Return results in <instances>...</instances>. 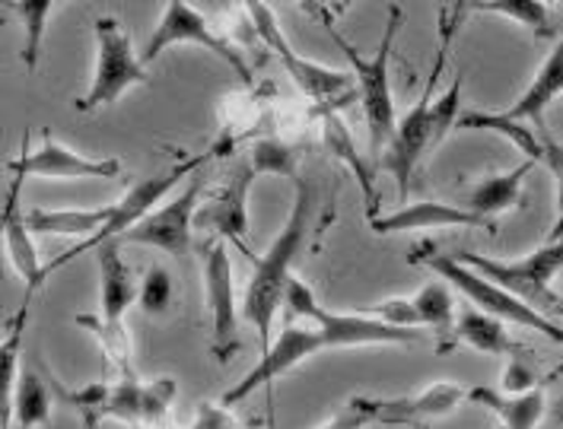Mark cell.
Returning a JSON list of instances; mask_svg holds the SVG:
<instances>
[{
  "instance_id": "cell-1",
  "label": "cell",
  "mask_w": 563,
  "mask_h": 429,
  "mask_svg": "<svg viewBox=\"0 0 563 429\" xmlns=\"http://www.w3.org/2000/svg\"><path fill=\"white\" fill-rule=\"evenodd\" d=\"M427 340L423 331L417 328H395L373 315L363 312H328L325 306L312 315V328L287 325L277 338L271 340L258 366L249 369L236 385L223 395L220 407H236L245 398H252L258 388L274 385L280 375L294 372L299 363L322 350H354V347H415Z\"/></svg>"
},
{
  "instance_id": "cell-2",
  "label": "cell",
  "mask_w": 563,
  "mask_h": 429,
  "mask_svg": "<svg viewBox=\"0 0 563 429\" xmlns=\"http://www.w3.org/2000/svg\"><path fill=\"white\" fill-rule=\"evenodd\" d=\"M294 184H297L294 211L287 216L284 229L277 233V239L271 242V248L255 261V271H252V280L242 296V318L258 331L262 353L271 347L277 308L284 306V290L294 276V261L309 239L312 214H316V184L309 179H299V176L294 179Z\"/></svg>"
},
{
  "instance_id": "cell-3",
  "label": "cell",
  "mask_w": 563,
  "mask_h": 429,
  "mask_svg": "<svg viewBox=\"0 0 563 429\" xmlns=\"http://www.w3.org/2000/svg\"><path fill=\"white\" fill-rule=\"evenodd\" d=\"M462 10H465V7L455 3V7H445L443 13H440V35H443V38H440L437 64H433V70H430V77H427V83H423L420 99L408 109V115L398 118V124H395V134H391V140H388L386 154H383L379 166H376V169H386L388 176L398 182V197H401V204H408V191H411V182H415L417 162L427 154H433V150H430V105H433L437 83H440V77H443L445 58H449V45H452V35H455V23L465 16Z\"/></svg>"
},
{
  "instance_id": "cell-4",
  "label": "cell",
  "mask_w": 563,
  "mask_h": 429,
  "mask_svg": "<svg viewBox=\"0 0 563 429\" xmlns=\"http://www.w3.org/2000/svg\"><path fill=\"white\" fill-rule=\"evenodd\" d=\"M405 13L401 7H388V23H386V38L379 45V52L373 58H363L354 45L328 23L331 38L341 45V52L347 55V61L354 67V83H360V105H363V118H366V134H369V169L379 166V159L386 154L388 140L395 134V99H391V80H388V61H391V52H395V35L401 26Z\"/></svg>"
},
{
  "instance_id": "cell-5",
  "label": "cell",
  "mask_w": 563,
  "mask_h": 429,
  "mask_svg": "<svg viewBox=\"0 0 563 429\" xmlns=\"http://www.w3.org/2000/svg\"><path fill=\"white\" fill-rule=\"evenodd\" d=\"M417 264H423L427 271L443 280L445 286H452L455 293H462L472 308L497 318V321H509V325H519V328H529L541 338L554 340L563 347V325L551 321L548 315H541L538 308L526 306L522 300H516L512 293H506L504 286H497L494 280L481 276L475 268L462 264L459 258H449V255H440L433 246H427L420 255H415Z\"/></svg>"
},
{
  "instance_id": "cell-6",
  "label": "cell",
  "mask_w": 563,
  "mask_h": 429,
  "mask_svg": "<svg viewBox=\"0 0 563 429\" xmlns=\"http://www.w3.org/2000/svg\"><path fill=\"white\" fill-rule=\"evenodd\" d=\"M92 30H96L92 83L87 95L77 99V112H99L106 105H115L128 90L150 83L147 64L134 52L131 35L115 16H96Z\"/></svg>"
},
{
  "instance_id": "cell-7",
  "label": "cell",
  "mask_w": 563,
  "mask_h": 429,
  "mask_svg": "<svg viewBox=\"0 0 563 429\" xmlns=\"http://www.w3.org/2000/svg\"><path fill=\"white\" fill-rule=\"evenodd\" d=\"M208 159L210 156H195V159H188V162H176V166H169L166 172H159V176H153V179H144V182L134 184V188H128V194L112 204V216H109V223H106V226L89 239V242H80V246L67 248L64 255L52 258L48 264H42V283L55 274V271H60L64 264L77 261L80 255L109 246V242H121L128 229H134V226H137V223H141L153 207H159V204L166 201V194H169L173 188H178V184H185V179H191V176L208 162Z\"/></svg>"
},
{
  "instance_id": "cell-8",
  "label": "cell",
  "mask_w": 563,
  "mask_h": 429,
  "mask_svg": "<svg viewBox=\"0 0 563 429\" xmlns=\"http://www.w3.org/2000/svg\"><path fill=\"white\" fill-rule=\"evenodd\" d=\"M455 258L462 264L475 268L481 276L494 280L497 286H504L506 293H512L526 306L538 308L548 318H551V312H554L558 300H561L551 290V283H554V276L563 274V242H544L541 248H534V251L516 258V261H497V258L475 255V251H462Z\"/></svg>"
},
{
  "instance_id": "cell-9",
  "label": "cell",
  "mask_w": 563,
  "mask_h": 429,
  "mask_svg": "<svg viewBox=\"0 0 563 429\" xmlns=\"http://www.w3.org/2000/svg\"><path fill=\"white\" fill-rule=\"evenodd\" d=\"M173 45H198V48H208L210 55H217L220 61L236 74V80L242 87H252L255 83L252 61H245V55L239 52L227 35L210 30L208 20L191 3H185V0H169L163 7V20L156 23V30L150 35L147 48H144L141 58H144V64L156 61Z\"/></svg>"
},
{
  "instance_id": "cell-10",
  "label": "cell",
  "mask_w": 563,
  "mask_h": 429,
  "mask_svg": "<svg viewBox=\"0 0 563 429\" xmlns=\"http://www.w3.org/2000/svg\"><path fill=\"white\" fill-rule=\"evenodd\" d=\"M245 10H249V20H252L255 35L262 38V45H265L267 52L284 64V70L294 77V83H297L302 95H309L312 102H331L334 95H341V92H347L354 87V74L334 70V67H322V64L316 61H306L297 48L287 42V35H284L277 16H274V10L267 3L249 0Z\"/></svg>"
},
{
  "instance_id": "cell-11",
  "label": "cell",
  "mask_w": 563,
  "mask_h": 429,
  "mask_svg": "<svg viewBox=\"0 0 563 429\" xmlns=\"http://www.w3.org/2000/svg\"><path fill=\"white\" fill-rule=\"evenodd\" d=\"M201 194H205V179L198 169L191 179H185L178 194L163 201L159 207H153L134 229H128L119 246L159 248L173 258H185L191 251V233H195L198 207H201Z\"/></svg>"
},
{
  "instance_id": "cell-12",
  "label": "cell",
  "mask_w": 563,
  "mask_h": 429,
  "mask_svg": "<svg viewBox=\"0 0 563 429\" xmlns=\"http://www.w3.org/2000/svg\"><path fill=\"white\" fill-rule=\"evenodd\" d=\"M205 268V300L210 312V353L217 363H230L239 353L236 274L223 239H210L201 251Z\"/></svg>"
},
{
  "instance_id": "cell-13",
  "label": "cell",
  "mask_w": 563,
  "mask_h": 429,
  "mask_svg": "<svg viewBox=\"0 0 563 429\" xmlns=\"http://www.w3.org/2000/svg\"><path fill=\"white\" fill-rule=\"evenodd\" d=\"M121 159L109 156V159H92V156L77 154L70 147H64L60 140H55L48 131L42 134L38 147L30 150L23 147V154L16 156L13 162H7L10 176L20 179H119L121 176Z\"/></svg>"
},
{
  "instance_id": "cell-14",
  "label": "cell",
  "mask_w": 563,
  "mask_h": 429,
  "mask_svg": "<svg viewBox=\"0 0 563 429\" xmlns=\"http://www.w3.org/2000/svg\"><path fill=\"white\" fill-rule=\"evenodd\" d=\"M373 233L379 236H395V233H417V229H449V226H468V229H487L497 233V223L487 216H477L459 204H443V201H415L401 204L391 214L369 216Z\"/></svg>"
},
{
  "instance_id": "cell-15",
  "label": "cell",
  "mask_w": 563,
  "mask_h": 429,
  "mask_svg": "<svg viewBox=\"0 0 563 429\" xmlns=\"http://www.w3.org/2000/svg\"><path fill=\"white\" fill-rule=\"evenodd\" d=\"M26 179L13 176L7 184V197L0 207V248L7 255V264L20 274L26 283V290H38L42 286V261L32 242L30 223H26V211L20 207V191H23Z\"/></svg>"
},
{
  "instance_id": "cell-16",
  "label": "cell",
  "mask_w": 563,
  "mask_h": 429,
  "mask_svg": "<svg viewBox=\"0 0 563 429\" xmlns=\"http://www.w3.org/2000/svg\"><path fill=\"white\" fill-rule=\"evenodd\" d=\"M462 400H468V388L459 382H437L417 395L405 398H379L376 427H430L433 420L449 417Z\"/></svg>"
},
{
  "instance_id": "cell-17",
  "label": "cell",
  "mask_w": 563,
  "mask_h": 429,
  "mask_svg": "<svg viewBox=\"0 0 563 429\" xmlns=\"http://www.w3.org/2000/svg\"><path fill=\"white\" fill-rule=\"evenodd\" d=\"M258 179L255 162L245 156L239 159V166L233 169V176L227 179L223 191L217 194V201L210 204L208 211H198V219L208 229L213 239H242L245 226H249V188Z\"/></svg>"
},
{
  "instance_id": "cell-18",
  "label": "cell",
  "mask_w": 563,
  "mask_h": 429,
  "mask_svg": "<svg viewBox=\"0 0 563 429\" xmlns=\"http://www.w3.org/2000/svg\"><path fill=\"white\" fill-rule=\"evenodd\" d=\"M563 95V32L561 38L554 42L551 55L544 58L541 70L534 74V80L529 83V90L522 92L509 109H504V115L509 122L526 124L538 122L544 124V112L551 109V102H558Z\"/></svg>"
},
{
  "instance_id": "cell-19",
  "label": "cell",
  "mask_w": 563,
  "mask_h": 429,
  "mask_svg": "<svg viewBox=\"0 0 563 429\" xmlns=\"http://www.w3.org/2000/svg\"><path fill=\"white\" fill-rule=\"evenodd\" d=\"M99 258V315L102 318H124V312L137 303L134 271L124 264L119 242L96 248Z\"/></svg>"
},
{
  "instance_id": "cell-20",
  "label": "cell",
  "mask_w": 563,
  "mask_h": 429,
  "mask_svg": "<svg viewBox=\"0 0 563 429\" xmlns=\"http://www.w3.org/2000/svg\"><path fill=\"white\" fill-rule=\"evenodd\" d=\"M468 400L490 410L500 420V429H538V424L544 420V410H548V398L541 388L522 392V395H506V392L487 388V385H475V388H468Z\"/></svg>"
},
{
  "instance_id": "cell-21",
  "label": "cell",
  "mask_w": 563,
  "mask_h": 429,
  "mask_svg": "<svg viewBox=\"0 0 563 429\" xmlns=\"http://www.w3.org/2000/svg\"><path fill=\"white\" fill-rule=\"evenodd\" d=\"M534 166H538V162H532V159H522V162H519L516 169H509V172H497V176L477 179V182L468 188L462 207L477 216H487V219H494L497 214L516 207L519 197H522V184H526V179H529V172H532Z\"/></svg>"
},
{
  "instance_id": "cell-22",
  "label": "cell",
  "mask_w": 563,
  "mask_h": 429,
  "mask_svg": "<svg viewBox=\"0 0 563 429\" xmlns=\"http://www.w3.org/2000/svg\"><path fill=\"white\" fill-rule=\"evenodd\" d=\"M112 216V204L106 207H92V211H80V207H67V211H42L35 207L26 214L32 236H64V239H92Z\"/></svg>"
},
{
  "instance_id": "cell-23",
  "label": "cell",
  "mask_w": 563,
  "mask_h": 429,
  "mask_svg": "<svg viewBox=\"0 0 563 429\" xmlns=\"http://www.w3.org/2000/svg\"><path fill=\"white\" fill-rule=\"evenodd\" d=\"M26 321H30V296L16 308L7 338L0 340V429L10 427V417H13V392H16V379L23 369L20 353H23V340H26Z\"/></svg>"
},
{
  "instance_id": "cell-24",
  "label": "cell",
  "mask_w": 563,
  "mask_h": 429,
  "mask_svg": "<svg viewBox=\"0 0 563 429\" xmlns=\"http://www.w3.org/2000/svg\"><path fill=\"white\" fill-rule=\"evenodd\" d=\"M455 340L472 347L477 353H487V357H506V353H519L522 347L509 338L504 321L477 312V308H465L459 318H455Z\"/></svg>"
},
{
  "instance_id": "cell-25",
  "label": "cell",
  "mask_w": 563,
  "mask_h": 429,
  "mask_svg": "<svg viewBox=\"0 0 563 429\" xmlns=\"http://www.w3.org/2000/svg\"><path fill=\"white\" fill-rule=\"evenodd\" d=\"M52 420V388L35 369H20L16 392H13V417L16 429H38Z\"/></svg>"
},
{
  "instance_id": "cell-26",
  "label": "cell",
  "mask_w": 563,
  "mask_h": 429,
  "mask_svg": "<svg viewBox=\"0 0 563 429\" xmlns=\"http://www.w3.org/2000/svg\"><path fill=\"white\" fill-rule=\"evenodd\" d=\"M477 10H487L494 16H506V20L526 26L534 35V42L561 38L563 32L558 13L544 0H490V3H477Z\"/></svg>"
},
{
  "instance_id": "cell-27",
  "label": "cell",
  "mask_w": 563,
  "mask_h": 429,
  "mask_svg": "<svg viewBox=\"0 0 563 429\" xmlns=\"http://www.w3.org/2000/svg\"><path fill=\"white\" fill-rule=\"evenodd\" d=\"M455 127H462V131H490V134H500L506 140H512L526 159H532V162H541L544 159V137H534L532 131L526 127V124H516L506 118L504 112H462V118Z\"/></svg>"
},
{
  "instance_id": "cell-28",
  "label": "cell",
  "mask_w": 563,
  "mask_h": 429,
  "mask_svg": "<svg viewBox=\"0 0 563 429\" xmlns=\"http://www.w3.org/2000/svg\"><path fill=\"white\" fill-rule=\"evenodd\" d=\"M411 308L417 315V328H433L440 338H449V331L455 328V296H452V286H445L443 280H430L420 286L415 300H411Z\"/></svg>"
},
{
  "instance_id": "cell-29",
  "label": "cell",
  "mask_w": 563,
  "mask_h": 429,
  "mask_svg": "<svg viewBox=\"0 0 563 429\" xmlns=\"http://www.w3.org/2000/svg\"><path fill=\"white\" fill-rule=\"evenodd\" d=\"M77 328L89 331L99 340L102 357L119 369L121 379L131 375V331L124 328V318H102V315H77Z\"/></svg>"
},
{
  "instance_id": "cell-30",
  "label": "cell",
  "mask_w": 563,
  "mask_h": 429,
  "mask_svg": "<svg viewBox=\"0 0 563 429\" xmlns=\"http://www.w3.org/2000/svg\"><path fill=\"white\" fill-rule=\"evenodd\" d=\"M60 3L55 0H20V3H10V10L16 13L20 26H23V48H20V58L26 64V70L38 67L42 58V45H45V26L52 20V13L58 10Z\"/></svg>"
},
{
  "instance_id": "cell-31",
  "label": "cell",
  "mask_w": 563,
  "mask_h": 429,
  "mask_svg": "<svg viewBox=\"0 0 563 429\" xmlns=\"http://www.w3.org/2000/svg\"><path fill=\"white\" fill-rule=\"evenodd\" d=\"M462 90H465V70H455L449 87L440 99L430 105V150H440L449 131L462 118Z\"/></svg>"
},
{
  "instance_id": "cell-32",
  "label": "cell",
  "mask_w": 563,
  "mask_h": 429,
  "mask_svg": "<svg viewBox=\"0 0 563 429\" xmlns=\"http://www.w3.org/2000/svg\"><path fill=\"white\" fill-rule=\"evenodd\" d=\"M141 385L134 375L119 379L112 388L102 392V404L96 410V417H112V420H124V424H141Z\"/></svg>"
},
{
  "instance_id": "cell-33",
  "label": "cell",
  "mask_w": 563,
  "mask_h": 429,
  "mask_svg": "<svg viewBox=\"0 0 563 429\" xmlns=\"http://www.w3.org/2000/svg\"><path fill=\"white\" fill-rule=\"evenodd\" d=\"M322 134H325V144L331 154L338 156V159H344L351 169H354V176L363 182V191L369 194V204H373V182H369V166L360 159L354 147V137H351V131L341 124L338 115H325V124H322Z\"/></svg>"
},
{
  "instance_id": "cell-34",
  "label": "cell",
  "mask_w": 563,
  "mask_h": 429,
  "mask_svg": "<svg viewBox=\"0 0 563 429\" xmlns=\"http://www.w3.org/2000/svg\"><path fill=\"white\" fill-rule=\"evenodd\" d=\"M249 159L255 162L258 176H284V179H297V150L277 137H262L252 150Z\"/></svg>"
},
{
  "instance_id": "cell-35",
  "label": "cell",
  "mask_w": 563,
  "mask_h": 429,
  "mask_svg": "<svg viewBox=\"0 0 563 429\" xmlns=\"http://www.w3.org/2000/svg\"><path fill=\"white\" fill-rule=\"evenodd\" d=\"M176 300V286H173V274L163 268V264H153L144 280H141V290H137V303L147 315H166L173 308Z\"/></svg>"
},
{
  "instance_id": "cell-36",
  "label": "cell",
  "mask_w": 563,
  "mask_h": 429,
  "mask_svg": "<svg viewBox=\"0 0 563 429\" xmlns=\"http://www.w3.org/2000/svg\"><path fill=\"white\" fill-rule=\"evenodd\" d=\"M379 420V398L351 395L319 429H369Z\"/></svg>"
},
{
  "instance_id": "cell-37",
  "label": "cell",
  "mask_w": 563,
  "mask_h": 429,
  "mask_svg": "<svg viewBox=\"0 0 563 429\" xmlns=\"http://www.w3.org/2000/svg\"><path fill=\"white\" fill-rule=\"evenodd\" d=\"M176 379H156L141 385V424H159L173 400H176Z\"/></svg>"
},
{
  "instance_id": "cell-38",
  "label": "cell",
  "mask_w": 563,
  "mask_h": 429,
  "mask_svg": "<svg viewBox=\"0 0 563 429\" xmlns=\"http://www.w3.org/2000/svg\"><path fill=\"white\" fill-rule=\"evenodd\" d=\"M284 308H287V318H309L312 321V315L322 308V303L316 300V290L294 274L287 290H284Z\"/></svg>"
},
{
  "instance_id": "cell-39",
  "label": "cell",
  "mask_w": 563,
  "mask_h": 429,
  "mask_svg": "<svg viewBox=\"0 0 563 429\" xmlns=\"http://www.w3.org/2000/svg\"><path fill=\"white\" fill-rule=\"evenodd\" d=\"M541 162H548V169L558 179V223H554L548 242H563V147H558L551 137H544V159Z\"/></svg>"
},
{
  "instance_id": "cell-40",
  "label": "cell",
  "mask_w": 563,
  "mask_h": 429,
  "mask_svg": "<svg viewBox=\"0 0 563 429\" xmlns=\"http://www.w3.org/2000/svg\"><path fill=\"white\" fill-rule=\"evenodd\" d=\"M538 388V375L526 363L519 360H509L504 372V392L506 395H522V392H532Z\"/></svg>"
},
{
  "instance_id": "cell-41",
  "label": "cell",
  "mask_w": 563,
  "mask_h": 429,
  "mask_svg": "<svg viewBox=\"0 0 563 429\" xmlns=\"http://www.w3.org/2000/svg\"><path fill=\"white\" fill-rule=\"evenodd\" d=\"M551 318H554L558 325H563V296L558 300V306H554V312H551Z\"/></svg>"
},
{
  "instance_id": "cell-42",
  "label": "cell",
  "mask_w": 563,
  "mask_h": 429,
  "mask_svg": "<svg viewBox=\"0 0 563 429\" xmlns=\"http://www.w3.org/2000/svg\"><path fill=\"white\" fill-rule=\"evenodd\" d=\"M7 429H16V427H13V424H10V427H7Z\"/></svg>"
},
{
  "instance_id": "cell-43",
  "label": "cell",
  "mask_w": 563,
  "mask_h": 429,
  "mask_svg": "<svg viewBox=\"0 0 563 429\" xmlns=\"http://www.w3.org/2000/svg\"><path fill=\"white\" fill-rule=\"evenodd\" d=\"M561 417H563V404H561Z\"/></svg>"
},
{
  "instance_id": "cell-44",
  "label": "cell",
  "mask_w": 563,
  "mask_h": 429,
  "mask_svg": "<svg viewBox=\"0 0 563 429\" xmlns=\"http://www.w3.org/2000/svg\"><path fill=\"white\" fill-rule=\"evenodd\" d=\"M134 429H141V427H134Z\"/></svg>"
},
{
  "instance_id": "cell-45",
  "label": "cell",
  "mask_w": 563,
  "mask_h": 429,
  "mask_svg": "<svg viewBox=\"0 0 563 429\" xmlns=\"http://www.w3.org/2000/svg\"><path fill=\"white\" fill-rule=\"evenodd\" d=\"M497 429H500V427H497Z\"/></svg>"
}]
</instances>
